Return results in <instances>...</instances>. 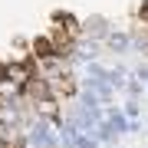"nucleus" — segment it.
<instances>
[{"label": "nucleus", "mask_w": 148, "mask_h": 148, "mask_svg": "<svg viewBox=\"0 0 148 148\" xmlns=\"http://www.w3.org/2000/svg\"><path fill=\"white\" fill-rule=\"evenodd\" d=\"M125 89H128V95L135 99V95H142V82H138V79H128V82H125Z\"/></svg>", "instance_id": "nucleus-3"}, {"label": "nucleus", "mask_w": 148, "mask_h": 148, "mask_svg": "<svg viewBox=\"0 0 148 148\" xmlns=\"http://www.w3.org/2000/svg\"><path fill=\"white\" fill-rule=\"evenodd\" d=\"M106 46L112 53H125V49L132 46V36H128V33H106Z\"/></svg>", "instance_id": "nucleus-2"}, {"label": "nucleus", "mask_w": 148, "mask_h": 148, "mask_svg": "<svg viewBox=\"0 0 148 148\" xmlns=\"http://www.w3.org/2000/svg\"><path fill=\"white\" fill-rule=\"evenodd\" d=\"M30 142H33V148H56L59 138L53 135V128H49L46 119H36V125H33V132H30Z\"/></svg>", "instance_id": "nucleus-1"}, {"label": "nucleus", "mask_w": 148, "mask_h": 148, "mask_svg": "<svg viewBox=\"0 0 148 148\" xmlns=\"http://www.w3.org/2000/svg\"><path fill=\"white\" fill-rule=\"evenodd\" d=\"M138 79H145V86H148V63H145V66H138Z\"/></svg>", "instance_id": "nucleus-4"}]
</instances>
